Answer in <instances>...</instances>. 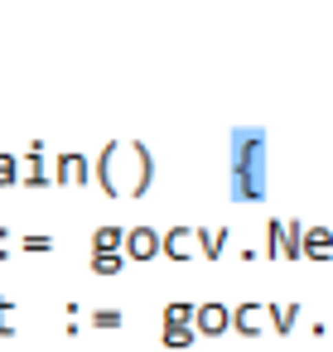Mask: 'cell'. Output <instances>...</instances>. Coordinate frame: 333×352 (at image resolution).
Instances as JSON below:
<instances>
[{"mask_svg": "<svg viewBox=\"0 0 333 352\" xmlns=\"http://www.w3.org/2000/svg\"><path fill=\"white\" fill-rule=\"evenodd\" d=\"M227 145H232V160H227V193H232V203H261L266 198V145H270V135L261 131V126H237L232 135H227Z\"/></svg>", "mask_w": 333, "mask_h": 352, "instance_id": "1", "label": "cell"}, {"mask_svg": "<svg viewBox=\"0 0 333 352\" xmlns=\"http://www.w3.org/2000/svg\"><path fill=\"white\" fill-rule=\"evenodd\" d=\"M164 256V232L155 227H131L126 232V261H155Z\"/></svg>", "mask_w": 333, "mask_h": 352, "instance_id": "2", "label": "cell"}, {"mask_svg": "<svg viewBox=\"0 0 333 352\" xmlns=\"http://www.w3.org/2000/svg\"><path fill=\"white\" fill-rule=\"evenodd\" d=\"M193 328H198V338H222V333H232V309L227 304H198V314H193Z\"/></svg>", "mask_w": 333, "mask_h": 352, "instance_id": "3", "label": "cell"}, {"mask_svg": "<svg viewBox=\"0 0 333 352\" xmlns=\"http://www.w3.org/2000/svg\"><path fill=\"white\" fill-rule=\"evenodd\" d=\"M54 184H58V188H83V184H92L87 155H58V164H54Z\"/></svg>", "mask_w": 333, "mask_h": 352, "instance_id": "4", "label": "cell"}, {"mask_svg": "<svg viewBox=\"0 0 333 352\" xmlns=\"http://www.w3.org/2000/svg\"><path fill=\"white\" fill-rule=\"evenodd\" d=\"M164 256H174V261H193V256H203V246H198V227H169V232H164Z\"/></svg>", "mask_w": 333, "mask_h": 352, "instance_id": "5", "label": "cell"}, {"mask_svg": "<svg viewBox=\"0 0 333 352\" xmlns=\"http://www.w3.org/2000/svg\"><path fill=\"white\" fill-rule=\"evenodd\" d=\"M304 261H333V227H304Z\"/></svg>", "mask_w": 333, "mask_h": 352, "instance_id": "6", "label": "cell"}, {"mask_svg": "<svg viewBox=\"0 0 333 352\" xmlns=\"http://www.w3.org/2000/svg\"><path fill=\"white\" fill-rule=\"evenodd\" d=\"M44 184H54V169L44 160V145H30V155H25V188H44Z\"/></svg>", "mask_w": 333, "mask_h": 352, "instance_id": "7", "label": "cell"}, {"mask_svg": "<svg viewBox=\"0 0 333 352\" xmlns=\"http://www.w3.org/2000/svg\"><path fill=\"white\" fill-rule=\"evenodd\" d=\"M261 314H266V304H251V299H246V304H237V309H232V328H237L241 338H256V333L266 328V318H261Z\"/></svg>", "mask_w": 333, "mask_h": 352, "instance_id": "8", "label": "cell"}, {"mask_svg": "<svg viewBox=\"0 0 333 352\" xmlns=\"http://www.w3.org/2000/svg\"><path fill=\"white\" fill-rule=\"evenodd\" d=\"M92 256H126V232L121 227H97L92 232Z\"/></svg>", "mask_w": 333, "mask_h": 352, "instance_id": "9", "label": "cell"}, {"mask_svg": "<svg viewBox=\"0 0 333 352\" xmlns=\"http://www.w3.org/2000/svg\"><path fill=\"white\" fill-rule=\"evenodd\" d=\"M285 261H290V265L304 261V222H299V217L285 222Z\"/></svg>", "mask_w": 333, "mask_h": 352, "instance_id": "10", "label": "cell"}, {"mask_svg": "<svg viewBox=\"0 0 333 352\" xmlns=\"http://www.w3.org/2000/svg\"><path fill=\"white\" fill-rule=\"evenodd\" d=\"M160 338H164V347H193V338H198V328H193V323H169V318H164V328H160Z\"/></svg>", "mask_w": 333, "mask_h": 352, "instance_id": "11", "label": "cell"}, {"mask_svg": "<svg viewBox=\"0 0 333 352\" xmlns=\"http://www.w3.org/2000/svg\"><path fill=\"white\" fill-rule=\"evenodd\" d=\"M266 314H270V328L275 333H290L299 323V304H266Z\"/></svg>", "mask_w": 333, "mask_h": 352, "instance_id": "12", "label": "cell"}, {"mask_svg": "<svg viewBox=\"0 0 333 352\" xmlns=\"http://www.w3.org/2000/svg\"><path fill=\"white\" fill-rule=\"evenodd\" d=\"M198 246H203V256H208V261H217V256L227 251V227H217V232L198 227Z\"/></svg>", "mask_w": 333, "mask_h": 352, "instance_id": "13", "label": "cell"}, {"mask_svg": "<svg viewBox=\"0 0 333 352\" xmlns=\"http://www.w3.org/2000/svg\"><path fill=\"white\" fill-rule=\"evenodd\" d=\"M266 236H270V241H266V256L285 261V222H280V217H270V222H266Z\"/></svg>", "mask_w": 333, "mask_h": 352, "instance_id": "14", "label": "cell"}, {"mask_svg": "<svg viewBox=\"0 0 333 352\" xmlns=\"http://www.w3.org/2000/svg\"><path fill=\"white\" fill-rule=\"evenodd\" d=\"M15 184H25L20 155H0V188H15Z\"/></svg>", "mask_w": 333, "mask_h": 352, "instance_id": "15", "label": "cell"}, {"mask_svg": "<svg viewBox=\"0 0 333 352\" xmlns=\"http://www.w3.org/2000/svg\"><path fill=\"white\" fill-rule=\"evenodd\" d=\"M87 323H92V328H121L126 318H121V309H92Z\"/></svg>", "mask_w": 333, "mask_h": 352, "instance_id": "16", "label": "cell"}, {"mask_svg": "<svg viewBox=\"0 0 333 352\" xmlns=\"http://www.w3.org/2000/svg\"><path fill=\"white\" fill-rule=\"evenodd\" d=\"M193 314H198V304H184V299L164 304V318H169V323H193Z\"/></svg>", "mask_w": 333, "mask_h": 352, "instance_id": "17", "label": "cell"}, {"mask_svg": "<svg viewBox=\"0 0 333 352\" xmlns=\"http://www.w3.org/2000/svg\"><path fill=\"white\" fill-rule=\"evenodd\" d=\"M121 265H126V256H92V270L97 275H116Z\"/></svg>", "mask_w": 333, "mask_h": 352, "instance_id": "18", "label": "cell"}, {"mask_svg": "<svg viewBox=\"0 0 333 352\" xmlns=\"http://www.w3.org/2000/svg\"><path fill=\"white\" fill-rule=\"evenodd\" d=\"M0 333H6V338L15 333V304H10L6 294H0Z\"/></svg>", "mask_w": 333, "mask_h": 352, "instance_id": "19", "label": "cell"}, {"mask_svg": "<svg viewBox=\"0 0 333 352\" xmlns=\"http://www.w3.org/2000/svg\"><path fill=\"white\" fill-rule=\"evenodd\" d=\"M20 246H25V251H54V236H25Z\"/></svg>", "mask_w": 333, "mask_h": 352, "instance_id": "20", "label": "cell"}]
</instances>
